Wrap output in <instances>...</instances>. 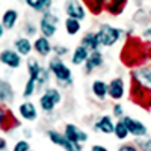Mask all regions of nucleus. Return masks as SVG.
<instances>
[{
	"label": "nucleus",
	"mask_w": 151,
	"mask_h": 151,
	"mask_svg": "<svg viewBox=\"0 0 151 151\" xmlns=\"http://www.w3.org/2000/svg\"><path fill=\"white\" fill-rule=\"evenodd\" d=\"M50 74L55 76V79L60 86H70L73 83V71L68 65L64 64V60L58 56H53L48 59V65H47Z\"/></svg>",
	"instance_id": "obj_1"
},
{
	"label": "nucleus",
	"mask_w": 151,
	"mask_h": 151,
	"mask_svg": "<svg viewBox=\"0 0 151 151\" xmlns=\"http://www.w3.org/2000/svg\"><path fill=\"white\" fill-rule=\"evenodd\" d=\"M95 35H97L100 47H112L121 40L122 30L115 27V26H110L109 23H103V24H100Z\"/></svg>",
	"instance_id": "obj_2"
},
{
	"label": "nucleus",
	"mask_w": 151,
	"mask_h": 151,
	"mask_svg": "<svg viewBox=\"0 0 151 151\" xmlns=\"http://www.w3.org/2000/svg\"><path fill=\"white\" fill-rule=\"evenodd\" d=\"M60 101H62V94L58 88H53V86L47 88L44 94L40 97V106H41L42 112H45V113H52Z\"/></svg>",
	"instance_id": "obj_3"
},
{
	"label": "nucleus",
	"mask_w": 151,
	"mask_h": 151,
	"mask_svg": "<svg viewBox=\"0 0 151 151\" xmlns=\"http://www.w3.org/2000/svg\"><path fill=\"white\" fill-rule=\"evenodd\" d=\"M58 24H59V17L52 11H47L42 14L41 20H40V32H41V36H45V38H52L56 35L58 32Z\"/></svg>",
	"instance_id": "obj_4"
},
{
	"label": "nucleus",
	"mask_w": 151,
	"mask_h": 151,
	"mask_svg": "<svg viewBox=\"0 0 151 151\" xmlns=\"http://www.w3.org/2000/svg\"><path fill=\"white\" fill-rule=\"evenodd\" d=\"M47 137L50 139L52 144L60 147L62 150H65V151H83V145L71 142L64 133H59L56 130H48L47 132Z\"/></svg>",
	"instance_id": "obj_5"
},
{
	"label": "nucleus",
	"mask_w": 151,
	"mask_h": 151,
	"mask_svg": "<svg viewBox=\"0 0 151 151\" xmlns=\"http://www.w3.org/2000/svg\"><path fill=\"white\" fill-rule=\"evenodd\" d=\"M132 82L137 83L139 86L151 91V68L150 67H136L132 71Z\"/></svg>",
	"instance_id": "obj_6"
},
{
	"label": "nucleus",
	"mask_w": 151,
	"mask_h": 151,
	"mask_svg": "<svg viewBox=\"0 0 151 151\" xmlns=\"http://www.w3.org/2000/svg\"><path fill=\"white\" fill-rule=\"evenodd\" d=\"M122 121H124L125 125H127L129 133H130L132 136H134L136 139H141V137L148 136V129H147V125H145L142 121L136 119V118H133V116H129V115L124 116Z\"/></svg>",
	"instance_id": "obj_7"
},
{
	"label": "nucleus",
	"mask_w": 151,
	"mask_h": 151,
	"mask_svg": "<svg viewBox=\"0 0 151 151\" xmlns=\"http://www.w3.org/2000/svg\"><path fill=\"white\" fill-rule=\"evenodd\" d=\"M64 9H65V14H67L68 18H74V20L82 21L86 17V8L80 0H67Z\"/></svg>",
	"instance_id": "obj_8"
},
{
	"label": "nucleus",
	"mask_w": 151,
	"mask_h": 151,
	"mask_svg": "<svg viewBox=\"0 0 151 151\" xmlns=\"http://www.w3.org/2000/svg\"><path fill=\"white\" fill-rule=\"evenodd\" d=\"M64 134L68 137L71 142L80 144V145L88 142V137H89L83 129H80L79 125H76V124H67L65 129H64Z\"/></svg>",
	"instance_id": "obj_9"
},
{
	"label": "nucleus",
	"mask_w": 151,
	"mask_h": 151,
	"mask_svg": "<svg viewBox=\"0 0 151 151\" xmlns=\"http://www.w3.org/2000/svg\"><path fill=\"white\" fill-rule=\"evenodd\" d=\"M109 98H112L113 101H119L125 95V82L122 77H113L109 83Z\"/></svg>",
	"instance_id": "obj_10"
},
{
	"label": "nucleus",
	"mask_w": 151,
	"mask_h": 151,
	"mask_svg": "<svg viewBox=\"0 0 151 151\" xmlns=\"http://www.w3.org/2000/svg\"><path fill=\"white\" fill-rule=\"evenodd\" d=\"M0 62H2L3 65L15 70V68H20L21 65V56L15 52V50H3V52H0Z\"/></svg>",
	"instance_id": "obj_11"
},
{
	"label": "nucleus",
	"mask_w": 151,
	"mask_h": 151,
	"mask_svg": "<svg viewBox=\"0 0 151 151\" xmlns=\"http://www.w3.org/2000/svg\"><path fill=\"white\" fill-rule=\"evenodd\" d=\"M113 129H115V122L110 115H103L100 116L94 122V130L103 134H113Z\"/></svg>",
	"instance_id": "obj_12"
},
{
	"label": "nucleus",
	"mask_w": 151,
	"mask_h": 151,
	"mask_svg": "<svg viewBox=\"0 0 151 151\" xmlns=\"http://www.w3.org/2000/svg\"><path fill=\"white\" fill-rule=\"evenodd\" d=\"M129 5V0H103L104 11L109 12L110 15H121L125 6Z\"/></svg>",
	"instance_id": "obj_13"
},
{
	"label": "nucleus",
	"mask_w": 151,
	"mask_h": 151,
	"mask_svg": "<svg viewBox=\"0 0 151 151\" xmlns=\"http://www.w3.org/2000/svg\"><path fill=\"white\" fill-rule=\"evenodd\" d=\"M33 50L41 58H47L50 53H53V45L50 44V40L45 36H38L33 42Z\"/></svg>",
	"instance_id": "obj_14"
},
{
	"label": "nucleus",
	"mask_w": 151,
	"mask_h": 151,
	"mask_svg": "<svg viewBox=\"0 0 151 151\" xmlns=\"http://www.w3.org/2000/svg\"><path fill=\"white\" fill-rule=\"evenodd\" d=\"M104 64V56L103 53L100 52V50H97V52H91L89 56H88L86 62H85V71L86 73H92L94 70L100 68Z\"/></svg>",
	"instance_id": "obj_15"
},
{
	"label": "nucleus",
	"mask_w": 151,
	"mask_h": 151,
	"mask_svg": "<svg viewBox=\"0 0 151 151\" xmlns=\"http://www.w3.org/2000/svg\"><path fill=\"white\" fill-rule=\"evenodd\" d=\"M91 91H92V95L100 100V101H104V100L109 97V88H107V83L101 79H95L91 85Z\"/></svg>",
	"instance_id": "obj_16"
},
{
	"label": "nucleus",
	"mask_w": 151,
	"mask_h": 151,
	"mask_svg": "<svg viewBox=\"0 0 151 151\" xmlns=\"http://www.w3.org/2000/svg\"><path fill=\"white\" fill-rule=\"evenodd\" d=\"M18 113L23 119L26 121H35L38 118V109L32 101H24L18 106Z\"/></svg>",
	"instance_id": "obj_17"
},
{
	"label": "nucleus",
	"mask_w": 151,
	"mask_h": 151,
	"mask_svg": "<svg viewBox=\"0 0 151 151\" xmlns=\"http://www.w3.org/2000/svg\"><path fill=\"white\" fill-rule=\"evenodd\" d=\"M20 18V14H18V11L17 9H6L5 11V14L2 15V26L5 30H12L15 27V24Z\"/></svg>",
	"instance_id": "obj_18"
},
{
	"label": "nucleus",
	"mask_w": 151,
	"mask_h": 151,
	"mask_svg": "<svg viewBox=\"0 0 151 151\" xmlns=\"http://www.w3.org/2000/svg\"><path fill=\"white\" fill-rule=\"evenodd\" d=\"M14 47H15V52L20 56H29L33 52V44L30 42V40H29V38H26V36L17 38V40L14 41Z\"/></svg>",
	"instance_id": "obj_19"
},
{
	"label": "nucleus",
	"mask_w": 151,
	"mask_h": 151,
	"mask_svg": "<svg viewBox=\"0 0 151 151\" xmlns=\"http://www.w3.org/2000/svg\"><path fill=\"white\" fill-rule=\"evenodd\" d=\"M12 101H14V89H12L11 83L0 79V104H9Z\"/></svg>",
	"instance_id": "obj_20"
},
{
	"label": "nucleus",
	"mask_w": 151,
	"mask_h": 151,
	"mask_svg": "<svg viewBox=\"0 0 151 151\" xmlns=\"http://www.w3.org/2000/svg\"><path fill=\"white\" fill-rule=\"evenodd\" d=\"M80 45L85 47L89 53L100 50V44H98V40H97L95 32H88V33H85V36H82V40H80Z\"/></svg>",
	"instance_id": "obj_21"
},
{
	"label": "nucleus",
	"mask_w": 151,
	"mask_h": 151,
	"mask_svg": "<svg viewBox=\"0 0 151 151\" xmlns=\"http://www.w3.org/2000/svg\"><path fill=\"white\" fill-rule=\"evenodd\" d=\"M88 56H89V52L82 47V45H77L74 48V52L71 55V64L76 65V67H80V65H85V62L88 59Z\"/></svg>",
	"instance_id": "obj_22"
},
{
	"label": "nucleus",
	"mask_w": 151,
	"mask_h": 151,
	"mask_svg": "<svg viewBox=\"0 0 151 151\" xmlns=\"http://www.w3.org/2000/svg\"><path fill=\"white\" fill-rule=\"evenodd\" d=\"M24 3H26L30 9H33L35 12H41V14H44V12H47L50 9L53 0H24Z\"/></svg>",
	"instance_id": "obj_23"
},
{
	"label": "nucleus",
	"mask_w": 151,
	"mask_h": 151,
	"mask_svg": "<svg viewBox=\"0 0 151 151\" xmlns=\"http://www.w3.org/2000/svg\"><path fill=\"white\" fill-rule=\"evenodd\" d=\"M80 2L85 5L86 11H91V14L94 15H100L104 11L103 0H80Z\"/></svg>",
	"instance_id": "obj_24"
},
{
	"label": "nucleus",
	"mask_w": 151,
	"mask_h": 151,
	"mask_svg": "<svg viewBox=\"0 0 151 151\" xmlns=\"http://www.w3.org/2000/svg\"><path fill=\"white\" fill-rule=\"evenodd\" d=\"M113 134H115V137H116V139H119V141H125V139H127V137L130 136L127 125L124 124V121H122V119H118V121L115 122V129H113Z\"/></svg>",
	"instance_id": "obj_25"
},
{
	"label": "nucleus",
	"mask_w": 151,
	"mask_h": 151,
	"mask_svg": "<svg viewBox=\"0 0 151 151\" xmlns=\"http://www.w3.org/2000/svg\"><path fill=\"white\" fill-rule=\"evenodd\" d=\"M65 30H67V33L71 35V36L77 35V33L82 30V21L67 17V20H65Z\"/></svg>",
	"instance_id": "obj_26"
},
{
	"label": "nucleus",
	"mask_w": 151,
	"mask_h": 151,
	"mask_svg": "<svg viewBox=\"0 0 151 151\" xmlns=\"http://www.w3.org/2000/svg\"><path fill=\"white\" fill-rule=\"evenodd\" d=\"M26 65H27L29 77L35 80V79H36V76H38V71H40V68H41V64L38 62V59H35V58H29L27 62H26Z\"/></svg>",
	"instance_id": "obj_27"
},
{
	"label": "nucleus",
	"mask_w": 151,
	"mask_h": 151,
	"mask_svg": "<svg viewBox=\"0 0 151 151\" xmlns=\"http://www.w3.org/2000/svg\"><path fill=\"white\" fill-rule=\"evenodd\" d=\"M48 79H50V71H48V68H45V67L41 65L40 71H38L36 79H35L36 86H44V85H47V83H48Z\"/></svg>",
	"instance_id": "obj_28"
},
{
	"label": "nucleus",
	"mask_w": 151,
	"mask_h": 151,
	"mask_svg": "<svg viewBox=\"0 0 151 151\" xmlns=\"http://www.w3.org/2000/svg\"><path fill=\"white\" fill-rule=\"evenodd\" d=\"M35 91H36V82L33 80V79H27V82L24 83V89H23V98H26V100H29L33 94H35Z\"/></svg>",
	"instance_id": "obj_29"
},
{
	"label": "nucleus",
	"mask_w": 151,
	"mask_h": 151,
	"mask_svg": "<svg viewBox=\"0 0 151 151\" xmlns=\"http://www.w3.org/2000/svg\"><path fill=\"white\" fill-rule=\"evenodd\" d=\"M136 147L141 151H151V137L145 136L141 139H136Z\"/></svg>",
	"instance_id": "obj_30"
},
{
	"label": "nucleus",
	"mask_w": 151,
	"mask_h": 151,
	"mask_svg": "<svg viewBox=\"0 0 151 151\" xmlns=\"http://www.w3.org/2000/svg\"><path fill=\"white\" fill-rule=\"evenodd\" d=\"M53 53H55V56L62 59L64 56H67L70 53V48L65 47V45H62V44H56V45H53Z\"/></svg>",
	"instance_id": "obj_31"
},
{
	"label": "nucleus",
	"mask_w": 151,
	"mask_h": 151,
	"mask_svg": "<svg viewBox=\"0 0 151 151\" xmlns=\"http://www.w3.org/2000/svg\"><path fill=\"white\" fill-rule=\"evenodd\" d=\"M112 116H115L116 119H122L125 115H124V107L119 104V103H116L115 106L112 107Z\"/></svg>",
	"instance_id": "obj_32"
},
{
	"label": "nucleus",
	"mask_w": 151,
	"mask_h": 151,
	"mask_svg": "<svg viewBox=\"0 0 151 151\" xmlns=\"http://www.w3.org/2000/svg\"><path fill=\"white\" fill-rule=\"evenodd\" d=\"M38 29H40V27H36L33 23H27L26 26H24V33H26L27 36H36Z\"/></svg>",
	"instance_id": "obj_33"
},
{
	"label": "nucleus",
	"mask_w": 151,
	"mask_h": 151,
	"mask_svg": "<svg viewBox=\"0 0 151 151\" xmlns=\"http://www.w3.org/2000/svg\"><path fill=\"white\" fill-rule=\"evenodd\" d=\"M12 151H30V145L27 141H18Z\"/></svg>",
	"instance_id": "obj_34"
},
{
	"label": "nucleus",
	"mask_w": 151,
	"mask_h": 151,
	"mask_svg": "<svg viewBox=\"0 0 151 151\" xmlns=\"http://www.w3.org/2000/svg\"><path fill=\"white\" fill-rule=\"evenodd\" d=\"M118 151H141V150L136 147V144H122L119 145Z\"/></svg>",
	"instance_id": "obj_35"
},
{
	"label": "nucleus",
	"mask_w": 151,
	"mask_h": 151,
	"mask_svg": "<svg viewBox=\"0 0 151 151\" xmlns=\"http://www.w3.org/2000/svg\"><path fill=\"white\" fill-rule=\"evenodd\" d=\"M142 36H144V40H148V41H151V26H148V27H145V29H144V32H142Z\"/></svg>",
	"instance_id": "obj_36"
},
{
	"label": "nucleus",
	"mask_w": 151,
	"mask_h": 151,
	"mask_svg": "<svg viewBox=\"0 0 151 151\" xmlns=\"http://www.w3.org/2000/svg\"><path fill=\"white\" fill-rule=\"evenodd\" d=\"M91 151H109V150H107L104 145H98V144H97V145H92V147H91Z\"/></svg>",
	"instance_id": "obj_37"
},
{
	"label": "nucleus",
	"mask_w": 151,
	"mask_h": 151,
	"mask_svg": "<svg viewBox=\"0 0 151 151\" xmlns=\"http://www.w3.org/2000/svg\"><path fill=\"white\" fill-rule=\"evenodd\" d=\"M0 151H8V144L3 137H0Z\"/></svg>",
	"instance_id": "obj_38"
},
{
	"label": "nucleus",
	"mask_w": 151,
	"mask_h": 151,
	"mask_svg": "<svg viewBox=\"0 0 151 151\" xmlns=\"http://www.w3.org/2000/svg\"><path fill=\"white\" fill-rule=\"evenodd\" d=\"M3 33H5V29H3V26H2V23H0V38L3 36Z\"/></svg>",
	"instance_id": "obj_39"
},
{
	"label": "nucleus",
	"mask_w": 151,
	"mask_h": 151,
	"mask_svg": "<svg viewBox=\"0 0 151 151\" xmlns=\"http://www.w3.org/2000/svg\"><path fill=\"white\" fill-rule=\"evenodd\" d=\"M148 109H151V97H150V101H148Z\"/></svg>",
	"instance_id": "obj_40"
}]
</instances>
